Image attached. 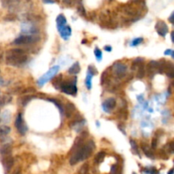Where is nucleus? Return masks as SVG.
Returning <instances> with one entry per match:
<instances>
[{
	"mask_svg": "<svg viewBox=\"0 0 174 174\" xmlns=\"http://www.w3.org/2000/svg\"><path fill=\"white\" fill-rule=\"evenodd\" d=\"M148 173L150 174H157L158 173V172H157V170L155 168V167H152L151 169H150V170H148Z\"/></svg>",
	"mask_w": 174,
	"mask_h": 174,
	"instance_id": "obj_35",
	"label": "nucleus"
},
{
	"mask_svg": "<svg viewBox=\"0 0 174 174\" xmlns=\"http://www.w3.org/2000/svg\"><path fill=\"white\" fill-rule=\"evenodd\" d=\"M62 2L66 6H72L76 4L77 0H62Z\"/></svg>",
	"mask_w": 174,
	"mask_h": 174,
	"instance_id": "obj_33",
	"label": "nucleus"
},
{
	"mask_svg": "<svg viewBox=\"0 0 174 174\" xmlns=\"http://www.w3.org/2000/svg\"><path fill=\"white\" fill-rule=\"evenodd\" d=\"M56 23H57V29H58V31L61 30L65 26H66L67 21H66V18L65 17V15L63 14H59L58 16H57V19H56Z\"/></svg>",
	"mask_w": 174,
	"mask_h": 174,
	"instance_id": "obj_14",
	"label": "nucleus"
},
{
	"mask_svg": "<svg viewBox=\"0 0 174 174\" xmlns=\"http://www.w3.org/2000/svg\"><path fill=\"white\" fill-rule=\"evenodd\" d=\"M105 158H106V152L100 151L99 153L96 154V155L94 156V162L96 164L101 163L103 160H105Z\"/></svg>",
	"mask_w": 174,
	"mask_h": 174,
	"instance_id": "obj_19",
	"label": "nucleus"
},
{
	"mask_svg": "<svg viewBox=\"0 0 174 174\" xmlns=\"http://www.w3.org/2000/svg\"><path fill=\"white\" fill-rule=\"evenodd\" d=\"M112 70L114 75L118 78H122L126 75L127 72V66L122 62L117 61L114 63L112 65Z\"/></svg>",
	"mask_w": 174,
	"mask_h": 174,
	"instance_id": "obj_6",
	"label": "nucleus"
},
{
	"mask_svg": "<svg viewBox=\"0 0 174 174\" xmlns=\"http://www.w3.org/2000/svg\"><path fill=\"white\" fill-rule=\"evenodd\" d=\"M60 71V66L59 65H55L52 68L48 70V72L45 73L44 75H43L38 80V85L39 87H43L46 82L50 81L53 77H55L57 75V73Z\"/></svg>",
	"mask_w": 174,
	"mask_h": 174,
	"instance_id": "obj_4",
	"label": "nucleus"
},
{
	"mask_svg": "<svg viewBox=\"0 0 174 174\" xmlns=\"http://www.w3.org/2000/svg\"><path fill=\"white\" fill-rule=\"evenodd\" d=\"M171 56H172V58L174 59V50H172V54H171Z\"/></svg>",
	"mask_w": 174,
	"mask_h": 174,
	"instance_id": "obj_44",
	"label": "nucleus"
},
{
	"mask_svg": "<svg viewBox=\"0 0 174 174\" xmlns=\"http://www.w3.org/2000/svg\"><path fill=\"white\" fill-rule=\"evenodd\" d=\"M3 57H4V52L2 50V48H0V61L3 60Z\"/></svg>",
	"mask_w": 174,
	"mask_h": 174,
	"instance_id": "obj_39",
	"label": "nucleus"
},
{
	"mask_svg": "<svg viewBox=\"0 0 174 174\" xmlns=\"http://www.w3.org/2000/svg\"><path fill=\"white\" fill-rule=\"evenodd\" d=\"M14 160L13 157L10 155H6V156H3L2 159V164H3V167L4 168V171L6 172H10V170L12 169V167L14 166Z\"/></svg>",
	"mask_w": 174,
	"mask_h": 174,
	"instance_id": "obj_9",
	"label": "nucleus"
},
{
	"mask_svg": "<svg viewBox=\"0 0 174 174\" xmlns=\"http://www.w3.org/2000/svg\"><path fill=\"white\" fill-rule=\"evenodd\" d=\"M104 49H105V50H106V51H107V52H111V50H112V48H111V46L108 45V46H105Z\"/></svg>",
	"mask_w": 174,
	"mask_h": 174,
	"instance_id": "obj_37",
	"label": "nucleus"
},
{
	"mask_svg": "<svg viewBox=\"0 0 174 174\" xmlns=\"http://www.w3.org/2000/svg\"><path fill=\"white\" fill-rule=\"evenodd\" d=\"M116 106V100L114 98L106 99L102 104V108L106 113H110Z\"/></svg>",
	"mask_w": 174,
	"mask_h": 174,
	"instance_id": "obj_8",
	"label": "nucleus"
},
{
	"mask_svg": "<svg viewBox=\"0 0 174 174\" xmlns=\"http://www.w3.org/2000/svg\"><path fill=\"white\" fill-rule=\"evenodd\" d=\"M33 98H34L33 96H30V95H27L26 97H24L23 99H22V106H27L28 103L30 102V101H31V99H33Z\"/></svg>",
	"mask_w": 174,
	"mask_h": 174,
	"instance_id": "obj_30",
	"label": "nucleus"
},
{
	"mask_svg": "<svg viewBox=\"0 0 174 174\" xmlns=\"http://www.w3.org/2000/svg\"><path fill=\"white\" fill-rule=\"evenodd\" d=\"M60 89L66 94L72 96L77 95V77L72 79V81H62Z\"/></svg>",
	"mask_w": 174,
	"mask_h": 174,
	"instance_id": "obj_3",
	"label": "nucleus"
},
{
	"mask_svg": "<svg viewBox=\"0 0 174 174\" xmlns=\"http://www.w3.org/2000/svg\"><path fill=\"white\" fill-rule=\"evenodd\" d=\"M65 110L66 117H71V116L73 115L74 111L76 110V107L72 103H67V104L65 105Z\"/></svg>",
	"mask_w": 174,
	"mask_h": 174,
	"instance_id": "obj_17",
	"label": "nucleus"
},
{
	"mask_svg": "<svg viewBox=\"0 0 174 174\" xmlns=\"http://www.w3.org/2000/svg\"><path fill=\"white\" fill-rule=\"evenodd\" d=\"M143 0H133V2L134 4H140L141 2H143Z\"/></svg>",
	"mask_w": 174,
	"mask_h": 174,
	"instance_id": "obj_41",
	"label": "nucleus"
},
{
	"mask_svg": "<svg viewBox=\"0 0 174 174\" xmlns=\"http://www.w3.org/2000/svg\"><path fill=\"white\" fill-rule=\"evenodd\" d=\"M3 84H4V80L1 78V77H0V86L3 85Z\"/></svg>",
	"mask_w": 174,
	"mask_h": 174,
	"instance_id": "obj_43",
	"label": "nucleus"
},
{
	"mask_svg": "<svg viewBox=\"0 0 174 174\" xmlns=\"http://www.w3.org/2000/svg\"><path fill=\"white\" fill-rule=\"evenodd\" d=\"M11 99L12 98L10 95H4L3 97H1L0 98V106H6L7 104L10 102Z\"/></svg>",
	"mask_w": 174,
	"mask_h": 174,
	"instance_id": "obj_21",
	"label": "nucleus"
},
{
	"mask_svg": "<svg viewBox=\"0 0 174 174\" xmlns=\"http://www.w3.org/2000/svg\"><path fill=\"white\" fill-rule=\"evenodd\" d=\"M130 143H131V146L133 150H134V153H136L137 155H139V147L137 143L133 139H130Z\"/></svg>",
	"mask_w": 174,
	"mask_h": 174,
	"instance_id": "obj_28",
	"label": "nucleus"
},
{
	"mask_svg": "<svg viewBox=\"0 0 174 174\" xmlns=\"http://www.w3.org/2000/svg\"><path fill=\"white\" fill-rule=\"evenodd\" d=\"M133 174H137V173H136V172H133Z\"/></svg>",
	"mask_w": 174,
	"mask_h": 174,
	"instance_id": "obj_46",
	"label": "nucleus"
},
{
	"mask_svg": "<svg viewBox=\"0 0 174 174\" xmlns=\"http://www.w3.org/2000/svg\"><path fill=\"white\" fill-rule=\"evenodd\" d=\"M172 87H174V82H172Z\"/></svg>",
	"mask_w": 174,
	"mask_h": 174,
	"instance_id": "obj_45",
	"label": "nucleus"
},
{
	"mask_svg": "<svg viewBox=\"0 0 174 174\" xmlns=\"http://www.w3.org/2000/svg\"><path fill=\"white\" fill-rule=\"evenodd\" d=\"M141 150H143V152L144 153V155H145L147 157L151 158V159H154L155 155H154L153 151H152L151 148H150L146 143H141Z\"/></svg>",
	"mask_w": 174,
	"mask_h": 174,
	"instance_id": "obj_12",
	"label": "nucleus"
},
{
	"mask_svg": "<svg viewBox=\"0 0 174 174\" xmlns=\"http://www.w3.org/2000/svg\"><path fill=\"white\" fill-rule=\"evenodd\" d=\"M124 13H126L128 15H135L137 14L136 10L131 6H126V7L124 8Z\"/></svg>",
	"mask_w": 174,
	"mask_h": 174,
	"instance_id": "obj_24",
	"label": "nucleus"
},
{
	"mask_svg": "<svg viewBox=\"0 0 174 174\" xmlns=\"http://www.w3.org/2000/svg\"><path fill=\"white\" fill-rule=\"evenodd\" d=\"M155 30H156L157 33L160 35V37H166V35L168 32V27H167V24L162 21H157L155 24Z\"/></svg>",
	"mask_w": 174,
	"mask_h": 174,
	"instance_id": "obj_10",
	"label": "nucleus"
},
{
	"mask_svg": "<svg viewBox=\"0 0 174 174\" xmlns=\"http://www.w3.org/2000/svg\"><path fill=\"white\" fill-rule=\"evenodd\" d=\"M171 38H172V42L174 44V31L171 32Z\"/></svg>",
	"mask_w": 174,
	"mask_h": 174,
	"instance_id": "obj_40",
	"label": "nucleus"
},
{
	"mask_svg": "<svg viewBox=\"0 0 174 174\" xmlns=\"http://www.w3.org/2000/svg\"><path fill=\"white\" fill-rule=\"evenodd\" d=\"M167 174H174V168L171 169V170L168 172V173H167Z\"/></svg>",
	"mask_w": 174,
	"mask_h": 174,
	"instance_id": "obj_42",
	"label": "nucleus"
},
{
	"mask_svg": "<svg viewBox=\"0 0 174 174\" xmlns=\"http://www.w3.org/2000/svg\"><path fill=\"white\" fill-rule=\"evenodd\" d=\"M95 149V143L93 140H89L87 143H82L80 139H76L75 145L73 147V153L70 158V164L74 166L80 161L87 160L91 156L93 151Z\"/></svg>",
	"mask_w": 174,
	"mask_h": 174,
	"instance_id": "obj_1",
	"label": "nucleus"
},
{
	"mask_svg": "<svg viewBox=\"0 0 174 174\" xmlns=\"http://www.w3.org/2000/svg\"><path fill=\"white\" fill-rule=\"evenodd\" d=\"M168 21H170L171 23H174V11L172 13L169 18H168Z\"/></svg>",
	"mask_w": 174,
	"mask_h": 174,
	"instance_id": "obj_36",
	"label": "nucleus"
},
{
	"mask_svg": "<svg viewBox=\"0 0 174 174\" xmlns=\"http://www.w3.org/2000/svg\"><path fill=\"white\" fill-rule=\"evenodd\" d=\"M62 76L59 77H56L55 78V80H53V85L55 86V89H60V84H61L62 80H61Z\"/></svg>",
	"mask_w": 174,
	"mask_h": 174,
	"instance_id": "obj_26",
	"label": "nucleus"
},
{
	"mask_svg": "<svg viewBox=\"0 0 174 174\" xmlns=\"http://www.w3.org/2000/svg\"><path fill=\"white\" fill-rule=\"evenodd\" d=\"M172 49H167L166 51L164 52V55H171V54H172Z\"/></svg>",
	"mask_w": 174,
	"mask_h": 174,
	"instance_id": "obj_38",
	"label": "nucleus"
},
{
	"mask_svg": "<svg viewBox=\"0 0 174 174\" xmlns=\"http://www.w3.org/2000/svg\"><path fill=\"white\" fill-rule=\"evenodd\" d=\"M145 70H144V67H143V65H141L139 66V68L138 70V72H137V77L139 79H141L143 78V77L145 76Z\"/></svg>",
	"mask_w": 174,
	"mask_h": 174,
	"instance_id": "obj_25",
	"label": "nucleus"
},
{
	"mask_svg": "<svg viewBox=\"0 0 174 174\" xmlns=\"http://www.w3.org/2000/svg\"><path fill=\"white\" fill-rule=\"evenodd\" d=\"M157 138H154L152 139V143H151V147L152 149H155L157 147V143H158V141H157Z\"/></svg>",
	"mask_w": 174,
	"mask_h": 174,
	"instance_id": "obj_34",
	"label": "nucleus"
},
{
	"mask_svg": "<svg viewBox=\"0 0 174 174\" xmlns=\"http://www.w3.org/2000/svg\"><path fill=\"white\" fill-rule=\"evenodd\" d=\"M88 72L89 73H91L93 76H95L98 74V71H97V69L94 67V66H92V65H89V68H88Z\"/></svg>",
	"mask_w": 174,
	"mask_h": 174,
	"instance_id": "obj_32",
	"label": "nucleus"
},
{
	"mask_svg": "<svg viewBox=\"0 0 174 174\" xmlns=\"http://www.w3.org/2000/svg\"><path fill=\"white\" fill-rule=\"evenodd\" d=\"M93 76L91 74V73H89V72H87V77H86V80H85V84H86V87H87V89H91L92 88V77Z\"/></svg>",
	"mask_w": 174,
	"mask_h": 174,
	"instance_id": "obj_20",
	"label": "nucleus"
},
{
	"mask_svg": "<svg viewBox=\"0 0 174 174\" xmlns=\"http://www.w3.org/2000/svg\"><path fill=\"white\" fill-rule=\"evenodd\" d=\"M40 38L36 36H28V35H23V36H20L18 37L16 39H14V44L19 45H30L36 44L39 41Z\"/></svg>",
	"mask_w": 174,
	"mask_h": 174,
	"instance_id": "obj_5",
	"label": "nucleus"
},
{
	"mask_svg": "<svg viewBox=\"0 0 174 174\" xmlns=\"http://www.w3.org/2000/svg\"><path fill=\"white\" fill-rule=\"evenodd\" d=\"M167 149L168 150V152L171 154L174 153V141H172L170 143H167Z\"/></svg>",
	"mask_w": 174,
	"mask_h": 174,
	"instance_id": "obj_31",
	"label": "nucleus"
},
{
	"mask_svg": "<svg viewBox=\"0 0 174 174\" xmlns=\"http://www.w3.org/2000/svg\"><path fill=\"white\" fill-rule=\"evenodd\" d=\"M164 72L171 79H174V64L172 62L166 61L164 65Z\"/></svg>",
	"mask_w": 174,
	"mask_h": 174,
	"instance_id": "obj_11",
	"label": "nucleus"
},
{
	"mask_svg": "<svg viewBox=\"0 0 174 174\" xmlns=\"http://www.w3.org/2000/svg\"><path fill=\"white\" fill-rule=\"evenodd\" d=\"M143 41V38H135V39H133V41H132V43H131V46H132V47H136L138 45H139Z\"/></svg>",
	"mask_w": 174,
	"mask_h": 174,
	"instance_id": "obj_29",
	"label": "nucleus"
},
{
	"mask_svg": "<svg viewBox=\"0 0 174 174\" xmlns=\"http://www.w3.org/2000/svg\"><path fill=\"white\" fill-rule=\"evenodd\" d=\"M0 120H1V119H0Z\"/></svg>",
	"mask_w": 174,
	"mask_h": 174,
	"instance_id": "obj_48",
	"label": "nucleus"
},
{
	"mask_svg": "<svg viewBox=\"0 0 174 174\" xmlns=\"http://www.w3.org/2000/svg\"><path fill=\"white\" fill-rule=\"evenodd\" d=\"M27 55L21 48H11L5 53V63L10 66H22L27 63Z\"/></svg>",
	"mask_w": 174,
	"mask_h": 174,
	"instance_id": "obj_2",
	"label": "nucleus"
},
{
	"mask_svg": "<svg viewBox=\"0 0 174 174\" xmlns=\"http://www.w3.org/2000/svg\"><path fill=\"white\" fill-rule=\"evenodd\" d=\"M89 166L88 163H84L82 165L81 168L79 169V174H89Z\"/></svg>",
	"mask_w": 174,
	"mask_h": 174,
	"instance_id": "obj_23",
	"label": "nucleus"
},
{
	"mask_svg": "<svg viewBox=\"0 0 174 174\" xmlns=\"http://www.w3.org/2000/svg\"><path fill=\"white\" fill-rule=\"evenodd\" d=\"M14 126L16 127L17 131L20 133L21 135H25L26 133L27 132V126L25 124L24 120H23V116L21 113H19L16 116V119L14 122Z\"/></svg>",
	"mask_w": 174,
	"mask_h": 174,
	"instance_id": "obj_7",
	"label": "nucleus"
},
{
	"mask_svg": "<svg viewBox=\"0 0 174 174\" xmlns=\"http://www.w3.org/2000/svg\"><path fill=\"white\" fill-rule=\"evenodd\" d=\"M110 1H111V0H110Z\"/></svg>",
	"mask_w": 174,
	"mask_h": 174,
	"instance_id": "obj_47",
	"label": "nucleus"
},
{
	"mask_svg": "<svg viewBox=\"0 0 174 174\" xmlns=\"http://www.w3.org/2000/svg\"><path fill=\"white\" fill-rule=\"evenodd\" d=\"M12 152V146L9 143H5L4 145L0 147V155L3 156L10 155Z\"/></svg>",
	"mask_w": 174,
	"mask_h": 174,
	"instance_id": "obj_15",
	"label": "nucleus"
},
{
	"mask_svg": "<svg viewBox=\"0 0 174 174\" xmlns=\"http://www.w3.org/2000/svg\"><path fill=\"white\" fill-rule=\"evenodd\" d=\"M10 127L6 125H3V126H0V140H1V142L10 134Z\"/></svg>",
	"mask_w": 174,
	"mask_h": 174,
	"instance_id": "obj_16",
	"label": "nucleus"
},
{
	"mask_svg": "<svg viewBox=\"0 0 174 174\" xmlns=\"http://www.w3.org/2000/svg\"><path fill=\"white\" fill-rule=\"evenodd\" d=\"M80 65H79L78 62H76L75 64H73V65L70 67V69L68 70V72L70 74H78L79 72H80Z\"/></svg>",
	"mask_w": 174,
	"mask_h": 174,
	"instance_id": "obj_18",
	"label": "nucleus"
},
{
	"mask_svg": "<svg viewBox=\"0 0 174 174\" xmlns=\"http://www.w3.org/2000/svg\"><path fill=\"white\" fill-rule=\"evenodd\" d=\"M110 174H122V170L121 167L118 164H115L111 167L110 169Z\"/></svg>",
	"mask_w": 174,
	"mask_h": 174,
	"instance_id": "obj_22",
	"label": "nucleus"
},
{
	"mask_svg": "<svg viewBox=\"0 0 174 174\" xmlns=\"http://www.w3.org/2000/svg\"><path fill=\"white\" fill-rule=\"evenodd\" d=\"M59 32H60V36H61V38L63 39L67 40L69 37L72 35V29H71V27H69L68 25H66V26H65L64 27L62 28L61 30H60Z\"/></svg>",
	"mask_w": 174,
	"mask_h": 174,
	"instance_id": "obj_13",
	"label": "nucleus"
},
{
	"mask_svg": "<svg viewBox=\"0 0 174 174\" xmlns=\"http://www.w3.org/2000/svg\"><path fill=\"white\" fill-rule=\"evenodd\" d=\"M94 55H95V57L98 61L99 62L101 61L103 55H102V51H101L99 48H95V49H94Z\"/></svg>",
	"mask_w": 174,
	"mask_h": 174,
	"instance_id": "obj_27",
	"label": "nucleus"
}]
</instances>
